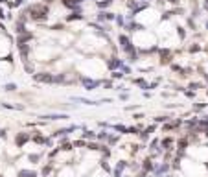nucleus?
Segmentation results:
<instances>
[{"label":"nucleus","instance_id":"nucleus-1","mask_svg":"<svg viewBox=\"0 0 208 177\" xmlns=\"http://www.w3.org/2000/svg\"><path fill=\"white\" fill-rule=\"evenodd\" d=\"M30 13H31V18H44L48 9L42 6H33V8H30Z\"/></svg>","mask_w":208,"mask_h":177},{"label":"nucleus","instance_id":"nucleus-2","mask_svg":"<svg viewBox=\"0 0 208 177\" xmlns=\"http://www.w3.org/2000/svg\"><path fill=\"white\" fill-rule=\"evenodd\" d=\"M85 91H96V88L101 85V81H94V79H88V78H81Z\"/></svg>","mask_w":208,"mask_h":177},{"label":"nucleus","instance_id":"nucleus-3","mask_svg":"<svg viewBox=\"0 0 208 177\" xmlns=\"http://www.w3.org/2000/svg\"><path fill=\"white\" fill-rule=\"evenodd\" d=\"M33 78H35V81H41V83H54V76L52 74H46V72L35 74Z\"/></svg>","mask_w":208,"mask_h":177},{"label":"nucleus","instance_id":"nucleus-4","mask_svg":"<svg viewBox=\"0 0 208 177\" xmlns=\"http://www.w3.org/2000/svg\"><path fill=\"white\" fill-rule=\"evenodd\" d=\"M41 118H44V120H64V118H68V115H42Z\"/></svg>","mask_w":208,"mask_h":177},{"label":"nucleus","instance_id":"nucleus-5","mask_svg":"<svg viewBox=\"0 0 208 177\" xmlns=\"http://www.w3.org/2000/svg\"><path fill=\"white\" fill-rule=\"evenodd\" d=\"M18 177H37V173L35 172H28V170H22V172H18Z\"/></svg>","mask_w":208,"mask_h":177},{"label":"nucleus","instance_id":"nucleus-6","mask_svg":"<svg viewBox=\"0 0 208 177\" xmlns=\"http://www.w3.org/2000/svg\"><path fill=\"white\" fill-rule=\"evenodd\" d=\"M28 139H30V135H18V137H17V144H18V146H22V144H24Z\"/></svg>","mask_w":208,"mask_h":177},{"label":"nucleus","instance_id":"nucleus-7","mask_svg":"<svg viewBox=\"0 0 208 177\" xmlns=\"http://www.w3.org/2000/svg\"><path fill=\"white\" fill-rule=\"evenodd\" d=\"M125 168V164L124 162H118V166H116V170H114V175H116V177H120V172Z\"/></svg>","mask_w":208,"mask_h":177},{"label":"nucleus","instance_id":"nucleus-8","mask_svg":"<svg viewBox=\"0 0 208 177\" xmlns=\"http://www.w3.org/2000/svg\"><path fill=\"white\" fill-rule=\"evenodd\" d=\"M4 91H8V92H13V91H17V85H15V83H8V85L4 87Z\"/></svg>","mask_w":208,"mask_h":177},{"label":"nucleus","instance_id":"nucleus-9","mask_svg":"<svg viewBox=\"0 0 208 177\" xmlns=\"http://www.w3.org/2000/svg\"><path fill=\"white\" fill-rule=\"evenodd\" d=\"M83 137H85V139H96V135H94L92 131H85V133H83Z\"/></svg>","mask_w":208,"mask_h":177},{"label":"nucleus","instance_id":"nucleus-10","mask_svg":"<svg viewBox=\"0 0 208 177\" xmlns=\"http://www.w3.org/2000/svg\"><path fill=\"white\" fill-rule=\"evenodd\" d=\"M30 161H33V162L39 161V155H30Z\"/></svg>","mask_w":208,"mask_h":177},{"label":"nucleus","instance_id":"nucleus-11","mask_svg":"<svg viewBox=\"0 0 208 177\" xmlns=\"http://www.w3.org/2000/svg\"><path fill=\"white\" fill-rule=\"evenodd\" d=\"M0 139H6V129H0Z\"/></svg>","mask_w":208,"mask_h":177},{"label":"nucleus","instance_id":"nucleus-12","mask_svg":"<svg viewBox=\"0 0 208 177\" xmlns=\"http://www.w3.org/2000/svg\"><path fill=\"white\" fill-rule=\"evenodd\" d=\"M22 4V0H15V6H20Z\"/></svg>","mask_w":208,"mask_h":177},{"label":"nucleus","instance_id":"nucleus-13","mask_svg":"<svg viewBox=\"0 0 208 177\" xmlns=\"http://www.w3.org/2000/svg\"><path fill=\"white\" fill-rule=\"evenodd\" d=\"M0 2H6V0H0Z\"/></svg>","mask_w":208,"mask_h":177}]
</instances>
